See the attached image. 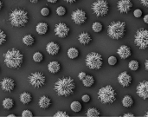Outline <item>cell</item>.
<instances>
[{
	"label": "cell",
	"instance_id": "21",
	"mask_svg": "<svg viewBox=\"0 0 148 117\" xmlns=\"http://www.w3.org/2000/svg\"><path fill=\"white\" fill-rule=\"evenodd\" d=\"M49 30V26L46 23H38L36 27V30L39 35H45L48 32Z\"/></svg>",
	"mask_w": 148,
	"mask_h": 117
},
{
	"label": "cell",
	"instance_id": "11",
	"mask_svg": "<svg viewBox=\"0 0 148 117\" xmlns=\"http://www.w3.org/2000/svg\"><path fill=\"white\" fill-rule=\"evenodd\" d=\"M55 34L61 38H65L69 34V28L64 23H59L55 27Z\"/></svg>",
	"mask_w": 148,
	"mask_h": 117
},
{
	"label": "cell",
	"instance_id": "43",
	"mask_svg": "<svg viewBox=\"0 0 148 117\" xmlns=\"http://www.w3.org/2000/svg\"><path fill=\"white\" fill-rule=\"evenodd\" d=\"M123 116L124 117H134V114H132V113H127V114H124V115H123Z\"/></svg>",
	"mask_w": 148,
	"mask_h": 117
},
{
	"label": "cell",
	"instance_id": "9",
	"mask_svg": "<svg viewBox=\"0 0 148 117\" xmlns=\"http://www.w3.org/2000/svg\"><path fill=\"white\" fill-rule=\"evenodd\" d=\"M29 83L35 88H41L45 84V76L41 72H34L28 77Z\"/></svg>",
	"mask_w": 148,
	"mask_h": 117
},
{
	"label": "cell",
	"instance_id": "35",
	"mask_svg": "<svg viewBox=\"0 0 148 117\" xmlns=\"http://www.w3.org/2000/svg\"><path fill=\"white\" fill-rule=\"evenodd\" d=\"M108 61V63H109V65H111V66H114V65L117 63V58H116L114 56H109Z\"/></svg>",
	"mask_w": 148,
	"mask_h": 117
},
{
	"label": "cell",
	"instance_id": "49",
	"mask_svg": "<svg viewBox=\"0 0 148 117\" xmlns=\"http://www.w3.org/2000/svg\"><path fill=\"white\" fill-rule=\"evenodd\" d=\"M2 8H3V2L0 0V10H1Z\"/></svg>",
	"mask_w": 148,
	"mask_h": 117
},
{
	"label": "cell",
	"instance_id": "3",
	"mask_svg": "<svg viewBox=\"0 0 148 117\" xmlns=\"http://www.w3.org/2000/svg\"><path fill=\"white\" fill-rule=\"evenodd\" d=\"M9 21L14 27H23L29 21L28 12L23 9H15L10 13Z\"/></svg>",
	"mask_w": 148,
	"mask_h": 117
},
{
	"label": "cell",
	"instance_id": "25",
	"mask_svg": "<svg viewBox=\"0 0 148 117\" xmlns=\"http://www.w3.org/2000/svg\"><path fill=\"white\" fill-rule=\"evenodd\" d=\"M122 105L125 108H130L134 105V99L130 96H126L122 99Z\"/></svg>",
	"mask_w": 148,
	"mask_h": 117
},
{
	"label": "cell",
	"instance_id": "51",
	"mask_svg": "<svg viewBox=\"0 0 148 117\" xmlns=\"http://www.w3.org/2000/svg\"><path fill=\"white\" fill-rule=\"evenodd\" d=\"M145 116H146V117H148V111H147V113H146V115H145Z\"/></svg>",
	"mask_w": 148,
	"mask_h": 117
},
{
	"label": "cell",
	"instance_id": "27",
	"mask_svg": "<svg viewBox=\"0 0 148 117\" xmlns=\"http://www.w3.org/2000/svg\"><path fill=\"white\" fill-rule=\"evenodd\" d=\"M86 116L88 117H98L101 116V112L95 108H90L88 109Z\"/></svg>",
	"mask_w": 148,
	"mask_h": 117
},
{
	"label": "cell",
	"instance_id": "12",
	"mask_svg": "<svg viewBox=\"0 0 148 117\" xmlns=\"http://www.w3.org/2000/svg\"><path fill=\"white\" fill-rule=\"evenodd\" d=\"M136 92L140 98L144 100L148 99V81H143L140 83L136 88Z\"/></svg>",
	"mask_w": 148,
	"mask_h": 117
},
{
	"label": "cell",
	"instance_id": "50",
	"mask_svg": "<svg viewBox=\"0 0 148 117\" xmlns=\"http://www.w3.org/2000/svg\"><path fill=\"white\" fill-rule=\"evenodd\" d=\"M8 117H16V116L14 115V114H10V115H9Z\"/></svg>",
	"mask_w": 148,
	"mask_h": 117
},
{
	"label": "cell",
	"instance_id": "18",
	"mask_svg": "<svg viewBox=\"0 0 148 117\" xmlns=\"http://www.w3.org/2000/svg\"><path fill=\"white\" fill-rule=\"evenodd\" d=\"M91 40H92V37H91L90 34L88 33V32H82L78 36V41L82 44L87 45V44H88L91 42Z\"/></svg>",
	"mask_w": 148,
	"mask_h": 117
},
{
	"label": "cell",
	"instance_id": "24",
	"mask_svg": "<svg viewBox=\"0 0 148 117\" xmlns=\"http://www.w3.org/2000/svg\"><path fill=\"white\" fill-rule=\"evenodd\" d=\"M67 54H68V56L70 59H75L79 56V50L76 48H75V47H71V48H69L68 50Z\"/></svg>",
	"mask_w": 148,
	"mask_h": 117
},
{
	"label": "cell",
	"instance_id": "17",
	"mask_svg": "<svg viewBox=\"0 0 148 117\" xmlns=\"http://www.w3.org/2000/svg\"><path fill=\"white\" fill-rule=\"evenodd\" d=\"M46 50L47 52L51 55V56H56L59 53L60 51V46L58 43H55V42H50L47 44L46 46Z\"/></svg>",
	"mask_w": 148,
	"mask_h": 117
},
{
	"label": "cell",
	"instance_id": "44",
	"mask_svg": "<svg viewBox=\"0 0 148 117\" xmlns=\"http://www.w3.org/2000/svg\"><path fill=\"white\" fill-rule=\"evenodd\" d=\"M144 22H145L146 23H147L148 24V14H147V15L144 17Z\"/></svg>",
	"mask_w": 148,
	"mask_h": 117
},
{
	"label": "cell",
	"instance_id": "26",
	"mask_svg": "<svg viewBox=\"0 0 148 117\" xmlns=\"http://www.w3.org/2000/svg\"><path fill=\"white\" fill-rule=\"evenodd\" d=\"M23 43L25 44V45H27V46H31V45H33L34 44V43H35V39H34V37H33V36H31V35H25L23 37Z\"/></svg>",
	"mask_w": 148,
	"mask_h": 117
},
{
	"label": "cell",
	"instance_id": "31",
	"mask_svg": "<svg viewBox=\"0 0 148 117\" xmlns=\"http://www.w3.org/2000/svg\"><path fill=\"white\" fill-rule=\"evenodd\" d=\"M102 29H103V26H102V24H101L100 22H95V23H94L93 25H92V30H93L95 32L99 33V32H101V31L102 30Z\"/></svg>",
	"mask_w": 148,
	"mask_h": 117
},
{
	"label": "cell",
	"instance_id": "1",
	"mask_svg": "<svg viewBox=\"0 0 148 117\" xmlns=\"http://www.w3.org/2000/svg\"><path fill=\"white\" fill-rule=\"evenodd\" d=\"M54 89L58 96L67 97L74 93L75 83L72 77H63L56 81Z\"/></svg>",
	"mask_w": 148,
	"mask_h": 117
},
{
	"label": "cell",
	"instance_id": "23",
	"mask_svg": "<svg viewBox=\"0 0 148 117\" xmlns=\"http://www.w3.org/2000/svg\"><path fill=\"white\" fill-rule=\"evenodd\" d=\"M82 83L87 88L92 87L95 84V78H94V76H92L90 75H87L86 77L82 80Z\"/></svg>",
	"mask_w": 148,
	"mask_h": 117
},
{
	"label": "cell",
	"instance_id": "32",
	"mask_svg": "<svg viewBox=\"0 0 148 117\" xmlns=\"http://www.w3.org/2000/svg\"><path fill=\"white\" fill-rule=\"evenodd\" d=\"M33 60L36 63H41L43 60V56L41 52H36L33 55Z\"/></svg>",
	"mask_w": 148,
	"mask_h": 117
},
{
	"label": "cell",
	"instance_id": "13",
	"mask_svg": "<svg viewBox=\"0 0 148 117\" xmlns=\"http://www.w3.org/2000/svg\"><path fill=\"white\" fill-rule=\"evenodd\" d=\"M133 5L131 0H119L117 3V8L121 13H128L133 8Z\"/></svg>",
	"mask_w": 148,
	"mask_h": 117
},
{
	"label": "cell",
	"instance_id": "45",
	"mask_svg": "<svg viewBox=\"0 0 148 117\" xmlns=\"http://www.w3.org/2000/svg\"><path fill=\"white\" fill-rule=\"evenodd\" d=\"M67 3H75L77 0H65Z\"/></svg>",
	"mask_w": 148,
	"mask_h": 117
},
{
	"label": "cell",
	"instance_id": "38",
	"mask_svg": "<svg viewBox=\"0 0 148 117\" xmlns=\"http://www.w3.org/2000/svg\"><path fill=\"white\" fill-rule=\"evenodd\" d=\"M22 116L23 117H32L33 116V113L29 110V109H26V110H23V113H22Z\"/></svg>",
	"mask_w": 148,
	"mask_h": 117
},
{
	"label": "cell",
	"instance_id": "5",
	"mask_svg": "<svg viewBox=\"0 0 148 117\" xmlns=\"http://www.w3.org/2000/svg\"><path fill=\"white\" fill-rule=\"evenodd\" d=\"M98 98L102 103L111 104L116 100V92L111 85H107L98 91Z\"/></svg>",
	"mask_w": 148,
	"mask_h": 117
},
{
	"label": "cell",
	"instance_id": "6",
	"mask_svg": "<svg viewBox=\"0 0 148 117\" xmlns=\"http://www.w3.org/2000/svg\"><path fill=\"white\" fill-rule=\"evenodd\" d=\"M102 63V56L97 52H91L86 56V65L91 70H100Z\"/></svg>",
	"mask_w": 148,
	"mask_h": 117
},
{
	"label": "cell",
	"instance_id": "16",
	"mask_svg": "<svg viewBox=\"0 0 148 117\" xmlns=\"http://www.w3.org/2000/svg\"><path fill=\"white\" fill-rule=\"evenodd\" d=\"M117 54L119 55V56L121 59H127V58H128L131 56L132 51H131V49L127 45H121L118 49Z\"/></svg>",
	"mask_w": 148,
	"mask_h": 117
},
{
	"label": "cell",
	"instance_id": "41",
	"mask_svg": "<svg viewBox=\"0 0 148 117\" xmlns=\"http://www.w3.org/2000/svg\"><path fill=\"white\" fill-rule=\"evenodd\" d=\"M86 76H87V74H86L85 72H80V73H79V75H78V77H79V79H80V80H82H82L86 77Z\"/></svg>",
	"mask_w": 148,
	"mask_h": 117
},
{
	"label": "cell",
	"instance_id": "7",
	"mask_svg": "<svg viewBox=\"0 0 148 117\" xmlns=\"http://www.w3.org/2000/svg\"><path fill=\"white\" fill-rule=\"evenodd\" d=\"M134 43L140 50L148 49V30L147 29H139L134 36Z\"/></svg>",
	"mask_w": 148,
	"mask_h": 117
},
{
	"label": "cell",
	"instance_id": "42",
	"mask_svg": "<svg viewBox=\"0 0 148 117\" xmlns=\"http://www.w3.org/2000/svg\"><path fill=\"white\" fill-rule=\"evenodd\" d=\"M140 3L143 6L148 8V0H140Z\"/></svg>",
	"mask_w": 148,
	"mask_h": 117
},
{
	"label": "cell",
	"instance_id": "37",
	"mask_svg": "<svg viewBox=\"0 0 148 117\" xmlns=\"http://www.w3.org/2000/svg\"><path fill=\"white\" fill-rule=\"evenodd\" d=\"M49 13H50V10H49V9L48 7H44V8H42V9L41 10V14H42L43 17L49 16Z\"/></svg>",
	"mask_w": 148,
	"mask_h": 117
},
{
	"label": "cell",
	"instance_id": "14",
	"mask_svg": "<svg viewBox=\"0 0 148 117\" xmlns=\"http://www.w3.org/2000/svg\"><path fill=\"white\" fill-rule=\"evenodd\" d=\"M1 89L5 92H11L15 89V82L13 79L5 77L0 82Z\"/></svg>",
	"mask_w": 148,
	"mask_h": 117
},
{
	"label": "cell",
	"instance_id": "36",
	"mask_svg": "<svg viewBox=\"0 0 148 117\" xmlns=\"http://www.w3.org/2000/svg\"><path fill=\"white\" fill-rule=\"evenodd\" d=\"M69 115L65 112V111H58L56 112L55 115H54V117H69Z\"/></svg>",
	"mask_w": 148,
	"mask_h": 117
},
{
	"label": "cell",
	"instance_id": "22",
	"mask_svg": "<svg viewBox=\"0 0 148 117\" xmlns=\"http://www.w3.org/2000/svg\"><path fill=\"white\" fill-rule=\"evenodd\" d=\"M20 101L23 104H29L32 101V96L28 92H23L20 95Z\"/></svg>",
	"mask_w": 148,
	"mask_h": 117
},
{
	"label": "cell",
	"instance_id": "28",
	"mask_svg": "<svg viewBox=\"0 0 148 117\" xmlns=\"http://www.w3.org/2000/svg\"><path fill=\"white\" fill-rule=\"evenodd\" d=\"M70 109L72 111L75 112V113H78L82 110V104L80 102L78 101H74L71 104H70Z\"/></svg>",
	"mask_w": 148,
	"mask_h": 117
},
{
	"label": "cell",
	"instance_id": "46",
	"mask_svg": "<svg viewBox=\"0 0 148 117\" xmlns=\"http://www.w3.org/2000/svg\"><path fill=\"white\" fill-rule=\"evenodd\" d=\"M145 67H146V70H147V71L148 72V59L145 62Z\"/></svg>",
	"mask_w": 148,
	"mask_h": 117
},
{
	"label": "cell",
	"instance_id": "48",
	"mask_svg": "<svg viewBox=\"0 0 148 117\" xmlns=\"http://www.w3.org/2000/svg\"><path fill=\"white\" fill-rule=\"evenodd\" d=\"M28 1H29V2H31V3H37V2H39L40 0H28Z\"/></svg>",
	"mask_w": 148,
	"mask_h": 117
},
{
	"label": "cell",
	"instance_id": "47",
	"mask_svg": "<svg viewBox=\"0 0 148 117\" xmlns=\"http://www.w3.org/2000/svg\"><path fill=\"white\" fill-rule=\"evenodd\" d=\"M49 3H56L58 0H47Z\"/></svg>",
	"mask_w": 148,
	"mask_h": 117
},
{
	"label": "cell",
	"instance_id": "30",
	"mask_svg": "<svg viewBox=\"0 0 148 117\" xmlns=\"http://www.w3.org/2000/svg\"><path fill=\"white\" fill-rule=\"evenodd\" d=\"M128 67H129V69H130L131 70L136 71V70H138V69L140 68V63H139L138 61L133 60V61H131V62L128 63Z\"/></svg>",
	"mask_w": 148,
	"mask_h": 117
},
{
	"label": "cell",
	"instance_id": "29",
	"mask_svg": "<svg viewBox=\"0 0 148 117\" xmlns=\"http://www.w3.org/2000/svg\"><path fill=\"white\" fill-rule=\"evenodd\" d=\"M14 106V101L11 98H5L3 101V107L5 109H10Z\"/></svg>",
	"mask_w": 148,
	"mask_h": 117
},
{
	"label": "cell",
	"instance_id": "15",
	"mask_svg": "<svg viewBox=\"0 0 148 117\" xmlns=\"http://www.w3.org/2000/svg\"><path fill=\"white\" fill-rule=\"evenodd\" d=\"M118 82L123 87H128L132 83V76L127 72L124 71L121 73L118 76Z\"/></svg>",
	"mask_w": 148,
	"mask_h": 117
},
{
	"label": "cell",
	"instance_id": "34",
	"mask_svg": "<svg viewBox=\"0 0 148 117\" xmlns=\"http://www.w3.org/2000/svg\"><path fill=\"white\" fill-rule=\"evenodd\" d=\"M56 14L58 16H64L66 14V9L63 6H59L56 9Z\"/></svg>",
	"mask_w": 148,
	"mask_h": 117
},
{
	"label": "cell",
	"instance_id": "8",
	"mask_svg": "<svg viewBox=\"0 0 148 117\" xmlns=\"http://www.w3.org/2000/svg\"><path fill=\"white\" fill-rule=\"evenodd\" d=\"M92 10L97 17H104L109 11V5L107 0H96L92 4Z\"/></svg>",
	"mask_w": 148,
	"mask_h": 117
},
{
	"label": "cell",
	"instance_id": "40",
	"mask_svg": "<svg viewBox=\"0 0 148 117\" xmlns=\"http://www.w3.org/2000/svg\"><path fill=\"white\" fill-rule=\"evenodd\" d=\"M90 96H88V95H83L82 96V102H84V103H89L90 102Z\"/></svg>",
	"mask_w": 148,
	"mask_h": 117
},
{
	"label": "cell",
	"instance_id": "20",
	"mask_svg": "<svg viewBox=\"0 0 148 117\" xmlns=\"http://www.w3.org/2000/svg\"><path fill=\"white\" fill-rule=\"evenodd\" d=\"M39 107L41 109H48L50 105H51V100L49 97L46 96H42L38 102Z\"/></svg>",
	"mask_w": 148,
	"mask_h": 117
},
{
	"label": "cell",
	"instance_id": "2",
	"mask_svg": "<svg viewBox=\"0 0 148 117\" xmlns=\"http://www.w3.org/2000/svg\"><path fill=\"white\" fill-rule=\"evenodd\" d=\"M4 63L10 69H18L23 62V55L17 49L9 50L3 56Z\"/></svg>",
	"mask_w": 148,
	"mask_h": 117
},
{
	"label": "cell",
	"instance_id": "19",
	"mask_svg": "<svg viewBox=\"0 0 148 117\" xmlns=\"http://www.w3.org/2000/svg\"><path fill=\"white\" fill-rule=\"evenodd\" d=\"M48 70L50 73L52 74H56L60 71L61 70V65L58 62L56 61H53V62H50L49 64H48Z\"/></svg>",
	"mask_w": 148,
	"mask_h": 117
},
{
	"label": "cell",
	"instance_id": "10",
	"mask_svg": "<svg viewBox=\"0 0 148 117\" xmlns=\"http://www.w3.org/2000/svg\"><path fill=\"white\" fill-rule=\"evenodd\" d=\"M71 18L73 22L78 25L83 24L87 21V14L82 9H77L71 14Z\"/></svg>",
	"mask_w": 148,
	"mask_h": 117
},
{
	"label": "cell",
	"instance_id": "4",
	"mask_svg": "<svg viewBox=\"0 0 148 117\" xmlns=\"http://www.w3.org/2000/svg\"><path fill=\"white\" fill-rule=\"evenodd\" d=\"M126 23L122 21H114L108 27V34L109 37L119 40L125 36Z\"/></svg>",
	"mask_w": 148,
	"mask_h": 117
},
{
	"label": "cell",
	"instance_id": "33",
	"mask_svg": "<svg viewBox=\"0 0 148 117\" xmlns=\"http://www.w3.org/2000/svg\"><path fill=\"white\" fill-rule=\"evenodd\" d=\"M6 40H7V36H6V34L4 33L3 30H0V45L3 44V43L6 42Z\"/></svg>",
	"mask_w": 148,
	"mask_h": 117
},
{
	"label": "cell",
	"instance_id": "39",
	"mask_svg": "<svg viewBox=\"0 0 148 117\" xmlns=\"http://www.w3.org/2000/svg\"><path fill=\"white\" fill-rule=\"evenodd\" d=\"M142 10H140V9H136L134 11V16L135 17H137V18H140V17H141V16H142Z\"/></svg>",
	"mask_w": 148,
	"mask_h": 117
}]
</instances>
